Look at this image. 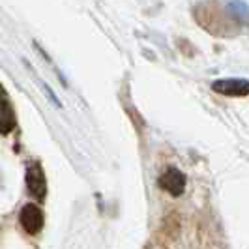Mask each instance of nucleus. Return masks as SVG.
Here are the masks:
<instances>
[{
    "mask_svg": "<svg viewBox=\"0 0 249 249\" xmlns=\"http://www.w3.org/2000/svg\"><path fill=\"white\" fill-rule=\"evenodd\" d=\"M26 187H28V191L34 199H45L47 182H45V175H43V169H41L39 163H30V167L26 171Z\"/></svg>",
    "mask_w": 249,
    "mask_h": 249,
    "instance_id": "obj_1",
    "label": "nucleus"
},
{
    "mask_svg": "<svg viewBox=\"0 0 249 249\" xmlns=\"http://www.w3.org/2000/svg\"><path fill=\"white\" fill-rule=\"evenodd\" d=\"M15 129V112L6 88L0 85V135H8Z\"/></svg>",
    "mask_w": 249,
    "mask_h": 249,
    "instance_id": "obj_2",
    "label": "nucleus"
},
{
    "mask_svg": "<svg viewBox=\"0 0 249 249\" xmlns=\"http://www.w3.org/2000/svg\"><path fill=\"white\" fill-rule=\"evenodd\" d=\"M21 225L28 234H37L43 227V212L37 208L36 204H25L19 213Z\"/></svg>",
    "mask_w": 249,
    "mask_h": 249,
    "instance_id": "obj_3",
    "label": "nucleus"
},
{
    "mask_svg": "<svg viewBox=\"0 0 249 249\" xmlns=\"http://www.w3.org/2000/svg\"><path fill=\"white\" fill-rule=\"evenodd\" d=\"M160 186L165 191H169L171 195L180 197L184 193V189H186V176L178 169H167L161 178H160Z\"/></svg>",
    "mask_w": 249,
    "mask_h": 249,
    "instance_id": "obj_4",
    "label": "nucleus"
},
{
    "mask_svg": "<svg viewBox=\"0 0 249 249\" xmlns=\"http://www.w3.org/2000/svg\"><path fill=\"white\" fill-rule=\"evenodd\" d=\"M213 92H219L225 96H248L249 94V83L246 79H223L215 81L212 85Z\"/></svg>",
    "mask_w": 249,
    "mask_h": 249,
    "instance_id": "obj_5",
    "label": "nucleus"
},
{
    "mask_svg": "<svg viewBox=\"0 0 249 249\" xmlns=\"http://www.w3.org/2000/svg\"><path fill=\"white\" fill-rule=\"evenodd\" d=\"M227 13L236 23H248V4L244 0H231V2H227Z\"/></svg>",
    "mask_w": 249,
    "mask_h": 249,
    "instance_id": "obj_6",
    "label": "nucleus"
}]
</instances>
